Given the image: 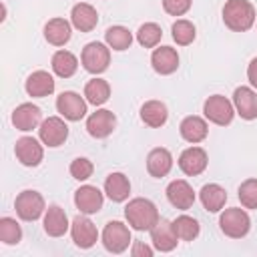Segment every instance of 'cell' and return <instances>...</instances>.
<instances>
[{"mask_svg": "<svg viewBox=\"0 0 257 257\" xmlns=\"http://www.w3.org/2000/svg\"><path fill=\"white\" fill-rule=\"evenodd\" d=\"M171 169H173V155H171L169 149L157 147V149H153L149 153V157H147V171H149L151 177L163 179V177H167L171 173Z\"/></svg>", "mask_w": 257, "mask_h": 257, "instance_id": "d6986e66", "label": "cell"}, {"mask_svg": "<svg viewBox=\"0 0 257 257\" xmlns=\"http://www.w3.org/2000/svg\"><path fill=\"white\" fill-rule=\"evenodd\" d=\"M70 34H72L70 22L64 18H52L44 26V38L52 46H64L70 40Z\"/></svg>", "mask_w": 257, "mask_h": 257, "instance_id": "484cf974", "label": "cell"}, {"mask_svg": "<svg viewBox=\"0 0 257 257\" xmlns=\"http://www.w3.org/2000/svg\"><path fill=\"white\" fill-rule=\"evenodd\" d=\"M104 40H106L108 48L122 52V50L131 48V44H133V34H131V30L124 28V26H108L106 32H104Z\"/></svg>", "mask_w": 257, "mask_h": 257, "instance_id": "4dcf8cb0", "label": "cell"}, {"mask_svg": "<svg viewBox=\"0 0 257 257\" xmlns=\"http://www.w3.org/2000/svg\"><path fill=\"white\" fill-rule=\"evenodd\" d=\"M14 155L24 167H38L44 157V149L34 137H20L14 145Z\"/></svg>", "mask_w": 257, "mask_h": 257, "instance_id": "7c38bea8", "label": "cell"}, {"mask_svg": "<svg viewBox=\"0 0 257 257\" xmlns=\"http://www.w3.org/2000/svg\"><path fill=\"white\" fill-rule=\"evenodd\" d=\"M179 133H181V137H183L187 143L197 145V143H201V141L207 139L209 126H207L205 118H201V116H197V114H191V116H185V118L181 120Z\"/></svg>", "mask_w": 257, "mask_h": 257, "instance_id": "7402d4cb", "label": "cell"}, {"mask_svg": "<svg viewBox=\"0 0 257 257\" xmlns=\"http://www.w3.org/2000/svg\"><path fill=\"white\" fill-rule=\"evenodd\" d=\"M114 128H116V116L112 110L98 108L86 118V131L94 139H106Z\"/></svg>", "mask_w": 257, "mask_h": 257, "instance_id": "8fae6325", "label": "cell"}, {"mask_svg": "<svg viewBox=\"0 0 257 257\" xmlns=\"http://www.w3.org/2000/svg\"><path fill=\"white\" fill-rule=\"evenodd\" d=\"M207 163H209V157L201 147H189L179 157V169L189 177L201 175L207 169Z\"/></svg>", "mask_w": 257, "mask_h": 257, "instance_id": "9a60e30c", "label": "cell"}, {"mask_svg": "<svg viewBox=\"0 0 257 257\" xmlns=\"http://www.w3.org/2000/svg\"><path fill=\"white\" fill-rule=\"evenodd\" d=\"M247 78H249V82L257 88V58H253V60L249 62V66H247Z\"/></svg>", "mask_w": 257, "mask_h": 257, "instance_id": "ab89813d", "label": "cell"}, {"mask_svg": "<svg viewBox=\"0 0 257 257\" xmlns=\"http://www.w3.org/2000/svg\"><path fill=\"white\" fill-rule=\"evenodd\" d=\"M161 38H163V30H161V26L155 24V22H145V24L139 28V32H137V40H139V44L145 46V48H155V46L161 42Z\"/></svg>", "mask_w": 257, "mask_h": 257, "instance_id": "836d02e7", "label": "cell"}, {"mask_svg": "<svg viewBox=\"0 0 257 257\" xmlns=\"http://www.w3.org/2000/svg\"><path fill=\"white\" fill-rule=\"evenodd\" d=\"M22 239V229L12 217H2L0 219V241L6 245H16Z\"/></svg>", "mask_w": 257, "mask_h": 257, "instance_id": "e575fe53", "label": "cell"}, {"mask_svg": "<svg viewBox=\"0 0 257 257\" xmlns=\"http://www.w3.org/2000/svg\"><path fill=\"white\" fill-rule=\"evenodd\" d=\"M80 62H82V66H84L86 72L100 74L110 64V48L106 44H102V42H88L82 48Z\"/></svg>", "mask_w": 257, "mask_h": 257, "instance_id": "277c9868", "label": "cell"}, {"mask_svg": "<svg viewBox=\"0 0 257 257\" xmlns=\"http://www.w3.org/2000/svg\"><path fill=\"white\" fill-rule=\"evenodd\" d=\"M171 32H173V40H175L179 46H189V44L195 40V36H197L195 24L189 22V20H185V18L177 20V22L171 26Z\"/></svg>", "mask_w": 257, "mask_h": 257, "instance_id": "d6a6232c", "label": "cell"}, {"mask_svg": "<svg viewBox=\"0 0 257 257\" xmlns=\"http://www.w3.org/2000/svg\"><path fill=\"white\" fill-rule=\"evenodd\" d=\"M219 227L221 231L231 237V239H241L249 233L251 229V219L247 215L245 209H239V207H233V209H225L219 217Z\"/></svg>", "mask_w": 257, "mask_h": 257, "instance_id": "3957f363", "label": "cell"}, {"mask_svg": "<svg viewBox=\"0 0 257 257\" xmlns=\"http://www.w3.org/2000/svg\"><path fill=\"white\" fill-rule=\"evenodd\" d=\"M199 197H201L203 207H205L209 213H219V211L225 207L227 191H225L221 185H217V183H209V185H205V187L201 189Z\"/></svg>", "mask_w": 257, "mask_h": 257, "instance_id": "83f0119b", "label": "cell"}, {"mask_svg": "<svg viewBox=\"0 0 257 257\" xmlns=\"http://www.w3.org/2000/svg\"><path fill=\"white\" fill-rule=\"evenodd\" d=\"M131 229L120 221H108L102 229V245L108 253H122L131 245Z\"/></svg>", "mask_w": 257, "mask_h": 257, "instance_id": "52a82bcc", "label": "cell"}, {"mask_svg": "<svg viewBox=\"0 0 257 257\" xmlns=\"http://www.w3.org/2000/svg\"><path fill=\"white\" fill-rule=\"evenodd\" d=\"M173 223V229H175V233H177V237L181 239V241H193V239H197L199 237V233H201V225H199V221L195 219V217H189V215H179L175 221H171Z\"/></svg>", "mask_w": 257, "mask_h": 257, "instance_id": "1f68e13d", "label": "cell"}, {"mask_svg": "<svg viewBox=\"0 0 257 257\" xmlns=\"http://www.w3.org/2000/svg\"><path fill=\"white\" fill-rule=\"evenodd\" d=\"M14 209H16V215H18L22 221H36V219L46 211L44 197H42L38 191L26 189V191L18 193V197H16V201H14Z\"/></svg>", "mask_w": 257, "mask_h": 257, "instance_id": "5b68a950", "label": "cell"}, {"mask_svg": "<svg viewBox=\"0 0 257 257\" xmlns=\"http://www.w3.org/2000/svg\"><path fill=\"white\" fill-rule=\"evenodd\" d=\"M124 219L135 231H151L159 223V209L151 199H131L124 207Z\"/></svg>", "mask_w": 257, "mask_h": 257, "instance_id": "6da1fadb", "label": "cell"}, {"mask_svg": "<svg viewBox=\"0 0 257 257\" xmlns=\"http://www.w3.org/2000/svg\"><path fill=\"white\" fill-rule=\"evenodd\" d=\"M42 120V110L40 106L32 104V102H22L12 110V124L16 126V131L28 133L32 128H36Z\"/></svg>", "mask_w": 257, "mask_h": 257, "instance_id": "4fadbf2b", "label": "cell"}, {"mask_svg": "<svg viewBox=\"0 0 257 257\" xmlns=\"http://www.w3.org/2000/svg\"><path fill=\"white\" fill-rule=\"evenodd\" d=\"M92 171H94V165L86 159V157H76L72 163H70V175L72 179L76 181H86L92 177Z\"/></svg>", "mask_w": 257, "mask_h": 257, "instance_id": "8d00e7d4", "label": "cell"}, {"mask_svg": "<svg viewBox=\"0 0 257 257\" xmlns=\"http://www.w3.org/2000/svg\"><path fill=\"white\" fill-rule=\"evenodd\" d=\"M26 92L32 98H42L54 92V78L52 74H48L46 70H34L28 78H26Z\"/></svg>", "mask_w": 257, "mask_h": 257, "instance_id": "603a6c76", "label": "cell"}, {"mask_svg": "<svg viewBox=\"0 0 257 257\" xmlns=\"http://www.w3.org/2000/svg\"><path fill=\"white\" fill-rule=\"evenodd\" d=\"M151 64H153L155 72H159L163 76L173 74L179 68V54L173 46H159L151 54Z\"/></svg>", "mask_w": 257, "mask_h": 257, "instance_id": "ffe728a7", "label": "cell"}, {"mask_svg": "<svg viewBox=\"0 0 257 257\" xmlns=\"http://www.w3.org/2000/svg\"><path fill=\"white\" fill-rule=\"evenodd\" d=\"M165 193H167L169 203H171L175 209L187 211V209H191L193 203H195V191H193V187H191L187 181H183V179L171 181V183L167 185V191H165Z\"/></svg>", "mask_w": 257, "mask_h": 257, "instance_id": "2e32d148", "label": "cell"}, {"mask_svg": "<svg viewBox=\"0 0 257 257\" xmlns=\"http://www.w3.org/2000/svg\"><path fill=\"white\" fill-rule=\"evenodd\" d=\"M239 201L245 209H257V179H247L239 185Z\"/></svg>", "mask_w": 257, "mask_h": 257, "instance_id": "d590c367", "label": "cell"}, {"mask_svg": "<svg viewBox=\"0 0 257 257\" xmlns=\"http://www.w3.org/2000/svg\"><path fill=\"white\" fill-rule=\"evenodd\" d=\"M70 24L80 30V32H90L96 24H98V12L94 6L86 4V2H80V4H74L72 6V12H70Z\"/></svg>", "mask_w": 257, "mask_h": 257, "instance_id": "44dd1931", "label": "cell"}, {"mask_svg": "<svg viewBox=\"0 0 257 257\" xmlns=\"http://www.w3.org/2000/svg\"><path fill=\"white\" fill-rule=\"evenodd\" d=\"M68 217L62 207L50 205L44 213V231L48 237H62L68 231Z\"/></svg>", "mask_w": 257, "mask_h": 257, "instance_id": "cb8c5ba5", "label": "cell"}, {"mask_svg": "<svg viewBox=\"0 0 257 257\" xmlns=\"http://www.w3.org/2000/svg\"><path fill=\"white\" fill-rule=\"evenodd\" d=\"M70 235H72L74 245L80 247V249H90L98 241V229H96V225L88 217H84V213L82 215H76L72 219V223H70Z\"/></svg>", "mask_w": 257, "mask_h": 257, "instance_id": "9c48e42d", "label": "cell"}, {"mask_svg": "<svg viewBox=\"0 0 257 257\" xmlns=\"http://www.w3.org/2000/svg\"><path fill=\"white\" fill-rule=\"evenodd\" d=\"M102 203H104V197L94 185H82L80 189L74 191V205L84 215L98 213L102 209Z\"/></svg>", "mask_w": 257, "mask_h": 257, "instance_id": "5bb4252c", "label": "cell"}, {"mask_svg": "<svg viewBox=\"0 0 257 257\" xmlns=\"http://www.w3.org/2000/svg\"><path fill=\"white\" fill-rule=\"evenodd\" d=\"M56 110L66 118V120H80L86 116V100L74 92V90H64L56 98Z\"/></svg>", "mask_w": 257, "mask_h": 257, "instance_id": "ba28073f", "label": "cell"}, {"mask_svg": "<svg viewBox=\"0 0 257 257\" xmlns=\"http://www.w3.org/2000/svg\"><path fill=\"white\" fill-rule=\"evenodd\" d=\"M104 193L112 203H122L131 195V181L122 173H110L104 181Z\"/></svg>", "mask_w": 257, "mask_h": 257, "instance_id": "d4e9b609", "label": "cell"}, {"mask_svg": "<svg viewBox=\"0 0 257 257\" xmlns=\"http://www.w3.org/2000/svg\"><path fill=\"white\" fill-rule=\"evenodd\" d=\"M223 22L233 32H247L255 24V8L249 0H227L223 6Z\"/></svg>", "mask_w": 257, "mask_h": 257, "instance_id": "7a4b0ae2", "label": "cell"}, {"mask_svg": "<svg viewBox=\"0 0 257 257\" xmlns=\"http://www.w3.org/2000/svg\"><path fill=\"white\" fill-rule=\"evenodd\" d=\"M50 64H52V70H54L56 76H60V78H70V76L76 72V68H78V58H76L70 50H56V52L52 54Z\"/></svg>", "mask_w": 257, "mask_h": 257, "instance_id": "f1b7e54d", "label": "cell"}, {"mask_svg": "<svg viewBox=\"0 0 257 257\" xmlns=\"http://www.w3.org/2000/svg\"><path fill=\"white\" fill-rule=\"evenodd\" d=\"M151 241H153L155 249L161 251V253L173 251L179 243V237L173 229V223L167 221V219H159V223L151 229Z\"/></svg>", "mask_w": 257, "mask_h": 257, "instance_id": "e0dca14e", "label": "cell"}, {"mask_svg": "<svg viewBox=\"0 0 257 257\" xmlns=\"http://www.w3.org/2000/svg\"><path fill=\"white\" fill-rule=\"evenodd\" d=\"M167 118H169V110H167V104L161 100H147L141 106V120L151 128L163 126Z\"/></svg>", "mask_w": 257, "mask_h": 257, "instance_id": "4316f807", "label": "cell"}, {"mask_svg": "<svg viewBox=\"0 0 257 257\" xmlns=\"http://www.w3.org/2000/svg\"><path fill=\"white\" fill-rule=\"evenodd\" d=\"M38 137L46 147H60L68 139V126L60 116H48L40 122Z\"/></svg>", "mask_w": 257, "mask_h": 257, "instance_id": "30bf717a", "label": "cell"}, {"mask_svg": "<svg viewBox=\"0 0 257 257\" xmlns=\"http://www.w3.org/2000/svg\"><path fill=\"white\" fill-rule=\"evenodd\" d=\"M233 106L241 118H245V120L257 118V94L253 92V88L237 86L233 92Z\"/></svg>", "mask_w": 257, "mask_h": 257, "instance_id": "ac0fdd59", "label": "cell"}, {"mask_svg": "<svg viewBox=\"0 0 257 257\" xmlns=\"http://www.w3.org/2000/svg\"><path fill=\"white\" fill-rule=\"evenodd\" d=\"M203 114H205L211 122H215V124H219V126H225V124H231V120H233V116H235V106H233V102H231L227 96H223V94H213V96H209V98L205 100V104H203Z\"/></svg>", "mask_w": 257, "mask_h": 257, "instance_id": "8992f818", "label": "cell"}, {"mask_svg": "<svg viewBox=\"0 0 257 257\" xmlns=\"http://www.w3.org/2000/svg\"><path fill=\"white\" fill-rule=\"evenodd\" d=\"M131 253H133V257H153V247H149L143 241H135Z\"/></svg>", "mask_w": 257, "mask_h": 257, "instance_id": "f35d334b", "label": "cell"}, {"mask_svg": "<svg viewBox=\"0 0 257 257\" xmlns=\"http://www.w3.org/2000/svg\"><path fill=\"white\" fill-rule=\"evenodd\" d=\"M193 0H163V8L171 16H183L189 12Z\"/></svg>", "mask_w": 257, "mask_h": 257, "instance_id": "74e56055", "label": "cell"}, {"mask_svg": "<svg viewBox=\"0 0 257 257\" xmlns=\"http://www.w3.org/2000/svg\"><path fill=\"white\" fill-rule=\"evenodd\" d=\"M84 96H86V102L100 106L110 98V84L104 78H90L84 84Z\"/></svg>", "mask_w": 257, "mask_h": 257, "instance_id": "f546056e", "label": "cell"}]
</instances>
